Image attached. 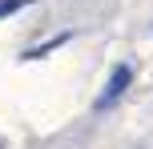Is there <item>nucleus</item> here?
Wrapping results in <instances>:
<instances>
[{"label":"nucleus","instance_id":"f03ea898","mask_svg":"<svg viewBox=\"0 0 153 149\" xmlns=\"http://www.w3.org/2000/svg\"><path fill=\"white\" fill-rule=\"evenodd\" d=\"M28 4V0H0V20H4V16H12L16 8H24Z\"/></svg>","mask_w":153,"mask_h":149},{"label":"nucleus","instance_id":"f257e3e1","mask_svg":"<svg viewBox=\"0 0 153 149\" xmlns=\"http://www.w3.org/2000/svg\"><path fill=\"white\" fill-rule=\"evenodd\" d=\"M129 85H133V69H129V64H117V69H113V77H109V85H105V93L93 101V109H97V113H105L109 105H117V101L125 97V89H129Z\"/></svg>","mask_w":153,"mask_h":149}]
</instances>
